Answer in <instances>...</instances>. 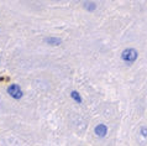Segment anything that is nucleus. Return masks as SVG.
Here are the masks:
<instances>
[{"label": "nucleus", "mask_w": 147, "mask_h": 146, "mask_svg": "<svg viewBox=\"0 0 147 146\" xmlns=\"http://www.w3.org/2000/svg\"><path fill=\"white\" fill-rule=\"evenodd\" d=\"M7 94H9L11 98H14V99H21L22 97H24V92H22V89L20 88L19 84H10L9 87H7Z\"/></svg>", "instance_id": "nucleus-2"}, {"label": "nucleus", "mask_w": 147, "mask_h": 146, "mask_svg": "<svg viewBox=\"0 0 147 146\" xmlns=\"http://www.w3.org/2000/svg\"><path fill=\"white\" fill-rule=\"evenodd\" d=\"M138 57V52L135 48H126L121 53V59L126 63H134Z\"/></svg>", "instance_id": "nucleus-1"}, {"label": "nucleus", "mask_w": 147, "mask_h": 146, "mask_svg": "<svg viewBox=\"0 0 147 146\" xmlns=\"http://www.w3.org/2000/svg\"><path fill=\"white\" fill-rule=\"evenodd\" d=\"M94 132H95L96 136L104 137V136H107V134H108V126L105 124H98L95 129H94Z\"/></svg>", "instance_id": "nucleus-3"}, {"label": "nucleus", "mask_w": 147, "mask_h": 146, "mask_svg": "<svg viewBox=\"0 0 147 146\" xmlns=\"http://www.w3.org/2000/svg\"><path fill=\"white\" fill-rule=\"evenodd\" d=\"M45 42L51 45V46H58V45L62 43V40L58 39V37H47L45 40Z\"/></svg>", "instance_id": "nucleus-4"}, {"label": "nucleus", "mask_w": 147, "mask_h": 146, "mask_svg": "<svg viewBox=\"0 0 147 146\" xmlns=\"http://www.w3.org/2000/svg\"><path fill=\"white\" fill-rule=\"evenodd\" d=\"M141 135L144 137H147V128H141Z\"/></svg>", "instance_id": "nucleus-7"}, {"label": "nucleus", "mask_w": 147, "mask_h": 146, "mask_svg": "<svg viewBox=\"0 0 147 146\" xmlns=\"http://www.w3.org/2000/svg\"><path fill=\"white\" fill-rule=\"evenodd\" d=\"M71 98L74 100L76 103H78V104H80L82 103V97H80V94L77 91H72L71 92Z\"/></svg>", "instance_id": "nucleus-5"}, {"label": "nucleus", "mask_w": 147, "mask_h": 146, "mask_svg": "<svg viewBox=\"0 0 147 146\" xmlns=\"http://www.w3.org/2000/svg\"><path fill=\"white\" fill-rule=\"evenodd\" d=\"M84 7L88 11H94L96 9V5H95V3H84Z\"/></svg>", "instance_id": "nucleus-6"}]
</instances>
